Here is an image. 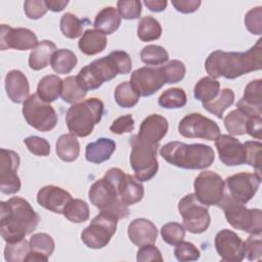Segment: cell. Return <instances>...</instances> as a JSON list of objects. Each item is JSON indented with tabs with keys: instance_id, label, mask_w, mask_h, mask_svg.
<instances>
[{
	"instance_id": "6da1fadb",
	"label": "cell",
	"mask_w": 262,
	"mask_h": 262,
	"mask_svg": "<svg viewBox=\"0 0 262 262\" xmlns=\"http://www.w3.org/2000/svg\"><path fill=\"white\" fill-rule=\"evenodd\" d=\"M205 69L209 77L217 79L224 77L233 80L250 72L262 69V39L245 52H227L215 50L205 61Z\"/></svg>"
},
{
	"instance_id": "7a4b0ae2",
	"label": "cell",
	"mask_w": 262,
	"mask_h": 262,
	"mask_svg": "<svg viewBox=\"0 0 262 262\" xmlns=\"http://www.w3.org/2000/svg\"><path fill=\"white\" fill-rule=\"evenodd\" d=\"M40 216L31 204L19 196L0 203V234L6 243H15L31 234L38 226Z\"/></svg>"
},
{
	"instance_id": "3957f363",
	"label": "cell",
	"mask_w": 262,
	"mask_h": 262,
	"mask_svg": "<svg viewBox=\"0 0 262 262\" xmlns=\"http://www.w3.org/2000/svg\"><path fill=\"white\" fill-rule=\"evenodd\" d=\"M160 155L167 163L188 170L207 169L215 160V152L211 146L202 143L187 144L180 141L164 144L160 149Z\"/></svg>"
},
{
	"instance_id": "277c9868",
	"label": "cell",
	"mask_w": 262,
	"mask_h": 262,
	"mask_svg": "<svg viewBox=\"0 0 262 262\" xmlns=\"http://www.w3.org/2000/svg\"><path fill=\"white\" fill-rule=\"evenodd\" d=\"M104 104L96 98L91 97L72 104L66 115L67 127L71 134L78 137L90 135L103 116Z\"/></svg>"
},
{
	"instance_id": "5b68a950",
	"label": "cell",
	"mask_w": 262,
	"mask_h": 262,
	"mask_svg": "<svg viewBox=\"0 0 262 262\" xmlns=\"http://www.w3.org/2000/svg\"><path fill=\"white\" fill-rule=\"evenodd\" d=\"M218 207L224 211L227 222L233 228L250 234H261L262 212L260 209H248L226 192Z\"/></svg>"
},
{
	"instance_id": "8992f818",
	"label": "cell",
	"mask_w": 262,
	"mask_h": 262,
	"mask_svg": "<svg viewBox=\"0 0 262 262\" xmlns=\"http://www.w3.org/2000/svg\"><path fill=\"white\" fill-rule=\"evenodd\" d=\"M129 143L132 147L130 154V166L135 177L140 181H149L159 169L157 152L159 145L149 144L141 140L137 134L131 135Z\"/></svg>"
},
{
	"instance_id": "52a82bcc",
	"label": "cell",
	"mask_w": 262,
	"mask_h": 262,
	"mask_svg": "<svg viewBox=\"0 0 262 262\" xmlns=\"http://www.w3.org/2000/svg\"><path fill=\"white\" fill-rule=\"evenodd\" d=\"M90 203L100 211L108 212L118 219L129 216V208L119 196L116 185L106 178L96 180L89 188Z\"/></svg>"
},
{
	"instance_id": "ba28073f",
	"label": "cell",
	"mask_w": 262,
	"mask_h": 262,
	"mask_svg": "<svg viewBox=\"0 0 262 262\" xmlns=\"http://www.w3.org/2000/svg\"><path fill=\"white\" fill-rule=\"evenodd\" d=\"M118 217L115 215L100 211L90 222V224L84 228L81 233V239L86 247L90 249H102L104 248L117 230Z\"/></svg>"
},
{
	"instance_id": "9c48e42d",
	"label": "cell",
	"mask_w": 262,
	"mask_h": 262,
	"mask_svg": "<svg viewBox=\"0 0 262 262\" xmlns=\"http://www.w3.org/2000/svg\"><path fill=\"white\" fill-rule=\"evenodd\" d=\"M21 112L28 125L40 132L51 131L58 121L53 106L42 100L36 93L30 95L23 103Z\"/></svg>"
},
{
	"instance_id": "30bf717a",
	"label": "cell",
	"mask_w": 262,
	"mask_h": 262,
	"mask_svg": "<svg viewBox=\"0 0 262 262\" xmlns=\"http://www.w3.org/2000/svg\"><path fill=\"white\" fill-rule=\"evenodd\" d=\"M178 211L182 217L185 230L199 234L205 232L211 223V216L206 205L202 204L194 195L188 193L178 203Z\"/></svg>"
},
{
	"instance_id": "8fae6325",
	"label": "cell",
	"mask_w": 262,
	"mask_h": 262,
	"mask_svg": "<svg viewBox=\"0 0 262 262\" xmlns=\"http://www.w3.org/2000/svg\"><path fill=\"white\" fill-rule=\"evenodd\" d=\"M118 74L115 63L107 55L82 68L77 75V80L81 87L88 92L98 89L104 82L115 79Z\"/></svg>"
},
{
	"instance_id": "7c38bea8",
	"label": "cell",
	"mask_w": 262,
	"mask_h": 262,
	"mask_svg": "<svg viewBox=\"0 0 262 262\" xmlns=\"http://www.w3.org/2000/svg\"><path fill=\"white\" fill-rule=\"evenodd\" d=\"M195 198L207 207L218 206L225 194V182L214 171L201 172L193 182Z\"/></svg>"
},
{
	"instance_id": "4fadbf2b",
	"label": "cell",
	"mask_w": 262,
	"mask_h": 262,
	"mask_svg": "<svg viewBox=\"0 0 262 262\" xmlns=\"http://www.w3.org/2000/svg\"><path fill=\"white\" fill-rule=\"evenodd\" d=\"M178 132L185 138L215 140L220 135V128L216 122L202 114L191 113L179 122Z\"/></svg>"
},
{
	"instance_id": "5bb4252c",
	"label": "cell",
	"mask_w": 262,
	"mask_h": 262,
	"mask_svg": "<svg viewBox=\"0 0 262 262\" xmlns=\"http://www.w3.org/2000/svg\"><path fill=\"white\" fill-rule=\"evenodd\" d=\"M103 177L116 185L120 199L126 205H134L142 200L144 187L135 176L125 173L120 168H111Z\"/></svg>"
},
{
	"instance_id": "9a60e30c",
	"label": "cell",
	"mask_w": 262,
	"mask_h": 262,
	"mask_svg": "<svg viewBox=\"0 0 262 262\" xmlns=\"http://www.w3.org/2000/svg\"><path fill=\"white\" fill-rule=\"evenodd\" d=\"M229 194L234 201L241 204H247L251 201L259 189L261 183V174L239 172L228 176L225 180Z\"/></svg>"
},
{
	"instance_id": "2e32d148",
	"label": "cell",
	"mask_w": 262,
	"mask_h": 262,
	"mask_svg": "<svg viewBox=\"0 0 262 262\" xmlns=\"http://www.w3.org/2000/svg\"><path fill=\"white\" fill-rule=\"evenodd\" d=\"M0 164V190L4 194H14L20 189V179L17 175L20 159L17 152L1 148Z\"/></svg>"
},
{
	"instance_id": "e0dca14e",
	"label": "cell",
	"mask_w": 262,
	"mask_h": 262,
	"mask_svg": "<svg viewBox=\"0 0 262 262\" xmlns=\"http://www.w3.org/2000/svg\"><path fill=\"white\" fill-rule=\"evenodd\" d=\"M129 82L140 96L146 97L159 91L166 84V79L161 68L142 67L131 74Z\"/></svg>"
},
{
	"instance_id": "ac0fdd59",
	"label": "cell",
	"mask_w": 262,
	"mask_h": 262,
	"mask_svg": "<svg viewBox=\"0 0 262 262\" xmlns=\"http://www.w3.org/2000/svg\"><path fill=\"white\" fill-rule=\"evenodd\" d=\"M38 39L35 33L27 28H11L7 25H1L0 31V49L29 50L38 45Z\"/></svg>"
},
{
	"instance_id": "d6986e66",
	"label": "cell",
	"mask_w": 262,
	"mask_h": 262,
	"mask_svg": "<svg viewBox=\"0 0 262 262\" xmlns=\"http://www.w3.org/2000/svg\"><path fill=\"white\" fill-rule=\"evenodd\" d=\"M214 245L222 261L241 262L245 258L244 241L232 230L222 229L218 231Z\"/></svg>"
},
{
	"instance_id": "ffe728a7",
	"label": "cell",
	"mask_w": 262,
	"mask_h": 262,
	"mask_svg": "<svg viewBox=\"0 0 262 262\" xmlns=\"http://www.w3.org/2000/svg\"><path fill=\"white\" fill-rule=\"evenodd\" d=\"M219 159L225 166H238L246 164V148L235 137L228 134H220L215 139Z\"/></svg>"
},
{
	"instance_id": "44dd1931",
	"label": "cell",
	"mask_w": 262,
	"mask_h": 262,
	"mask_svg": "<svg viewBox=\"0 0 262 262\" xmlns=\"http://www.w3.org/2000/svg\"><path fill=\"white\" fill-rule=\"evenodd\" d=\"M71 200V193L56 185L43 186L37 192V203L44 209L56 214H62Z\"/></svg>"
},
{
	"instance_id": "7402d4cb",
	"label": "cell",
	"mask_w": 262,
	"mask_h": 262,
	"mask_svg": "<svg viewBox=\"0 0 262 262\" xmlns=\"http://www.w3.org/2000/svg\"><path fill=\"white\" fill-rule=\"evenodd\" d=\"M168 128V121L165 117L151 114L141 122L137 136L149 144L159 145L160 141L166 136Z\"/></svg>"
},
{
	"instance_id": "603a6c76",
	"label": "cell",
	"mask_w": 262,
	"mask_h": 262,
	"mask_svg": "<svg viewBox=\"0 0 262 262\" xmlns=\"http://www.w3.org/2000/svg\"><path fill=\"white\" fill-rule=\"evenodd\" d=\"M262 80L251 81L245 88L243 97L236 103V108L249 117H261L262 115Z\"/></svg>"
},
{
	"instance_id": "cb8c5ba5",
	"label": "cell",
	"mask_w": 262,
	"mask_h": 262,
	"mask_svg": "<svg viewBox=\"0 0 262 262\" xmlns=\"http://www.w3.org/2000/svg\"><path fill=\"white\" fill-rule=\"evenodd\" d=\"M128 236L133 245L141 247L148 244H155L158 237L156 225L148 219L136 218L128 225Z\"/></svg>"
},
{
	"instance_id": "d4e9b609",
	"label": "cell",
	"mask_w": 262,
	"mask_h": 262,
	"mask_svg": "<svg viewBox=\"0 0 262 262\" xmlns=\"http://www.w3.org/2000/svg\"><path fill=\"white\" fill-rule=\"evenodd\" d=\"M5 90L14 103H24L30 96V85L26 75L19 70H11L5 76Z\"/></svg>"
},
{
	"instance_id": "484cf974",
	"label": "cell",
	"mask_w": 262,
	"mask_h": 262,
	"mask_svg": "<svg viewBox=\"0 0 262 262\" xmlns=\"http://www.w3.org/2000/svg\"><path fill=\"white\" fill-rule=\"evenodd\" d=\"M29 246L30 252L25 262H46L55 249L53 238L45 232L33 234L29 239Z\"/></svg>"
},
{
	"instance_id": "4316f807",
	"label": "cell",
	"mask_w": 262,
	"mask_h": 262,
	"mask_svg": "<svg viewBox=\"0 0 262 262\" xmlns=\"http://www.w3.org/2000/svg\"><path fill=\"white\" fill-rule=\"evenodd\" d=\"M116 150V142L111 138L101 137L90 142L85 148V158L92 164H101L112 157Z\"/></svg>"
},
{
	"instance_id": "83f0119b",
	"label": "cell",
	"mask_w": 262,
	"mask_h": 262,
	"mask_svg": "<svg viewBox=\"0 0 262 262\" xmlns=\"http://www.w3.org/2000/svg\"><path fill=\"white\" fill-rule=\"evenodd\" d=\"M106 45V35L96 29H87L78 42L80 51L85 55L98 54L105 49Z\"/></svg>"
},
{
	"instance_id": "f1b7e54d",
	"label": "cell",
	"mask_w": 262,
	"mask_h": 262,
	"mask_svg": "<svg viewBox=\"0 0 262 262\" xmlns=\"http://www.w3.org/2000/svg\"><path fill=\"white\" fill-rule=\"evenodd\" d=\"M56 51V45L50 40H43L31 51L29 55V67L34 71L45 69Z\"/></svg>"
},
{
	"instance_id": "f546056e",
	"label": "cell",
	"mask_w": 262,
	"mask_h": 262,
	"mask_svg": "<svg viewBox=\"0 0 262 262\" xmlns=\"http://www.w3.org/2000/svg\"><path fill=\"white\" fill-rule=\"evenodd\" d=\"M122 17L117 8L113 6L103 7L95 16L93 26L94 29L102 32L105 35L115 33L120 25Z\"/></svg>"
},
{
	"instance_id": "4dcf8cb0",
	"label": "cell",
	"mask_w": 262,
	"mask_h": 262,
	"mask_svg": "<svg viewBox=\"0 0 262 262\" xmlns=\"http://www.w3.org/2000/svg\"><path fill=\"white\" fill-rule=\"evenodd\" d=\"M62 91V80L57 75L44 76L38 83L36 94L45 102H53Z\"/></svg>"
},
{
	"instance_id": "1f68e13d",
	"label": "cell",
	"mask_w": 262,
	"mask_h": 262,
	"mask_svg": "<svg viewBox=\"0 0 262 262\" xmlns=\"http://www.w3.org/2000/svg\"><path fill=\"white\" fill-rule=\"evenodd\" d=\"M55 151L61 161L71 163L76 161L80 155V143L75 135L66 133L57 138Z\"/></svg>"
},
{
	"instance_id": "d6a6232c",
	"label": "cell",
	"mask_w": 262,
	"mask_h": 262,
	"mask_svg": "<svg viewBox=\"0 0 262 262\" xmlns=\"http://www.w3.org/2000/svg\"><path fill=\"white\" fill-rule=\"evenodd\" d=\"M77 62V56L72 50L61 48L56 49V51L53 53L50 60V66L56 74L66 75L70 74L75 69Z\"/></svg>"
},
{
	"instance_id": "836d02e7",
	"label": "cell",
	"mask_w": 262,
	"mask_h": 262,
	"mask_svg": "<svg viewBox=\"0 0 262 262\" xmlns=\"http://www.w3.org/2000/svg\"><path fill=\"white\" fill-rule=\"evenodd\" d=\"M234 102V92L230 88H223L218 95L209 102H204L203 106L206 111L216 116L218 119L223 118V113Z\"/></svg>"
},
{
	"instance_id": "e575fe53",
	"label": "cell",
	"mask_w": 262,
	"mask_h": 262,
	"mask_svg": "<svg viewBox=\"0 0 262 262\" xmlns=\"http://www.w3.org/2000/svg\"><path fill=\"white\" fill-rule=\"evenodd\" d=\"M220 91V83L211 77L201 78L194 85L193 96L196 100L209 102L213 100Z\"/></svg>"
},
{
	"instance_id": "d590c367",
	"label": "cell",
	"mask_w": 262,
	"mask_h": 262,
	"mask_svg": "<svg viewBox=\"0 0 262 262\" xmlns=\"http://www.w3.org/2000/svg\"><path fill=\"white\" fill-rule=\"evenodd\" d=\"M162 35V27L158 19L147 15L139 19L137 25V37L142 42L158 40Z\"/></svg>"
},
{
	"instance_id": "8d00e7d4",
	"label": "cell",
	"mask_w": 262,
	"mask_h": 262,
	"mask_svg": "<svg viewBox=\"0 0 262 262\" xmlns=\"http://www.w3.org/2000/svg\"><path fill=\"white\" fill-rule=\"evenodd\" d=\"M88 23L87 19H81L77 15L71 12L64 13L59 21V28L61 34L69 39H76L83 35V29Z\"/></svg>"
},
{
	"instance_id": "74e56055",
	"label": "cell",
	"mask_w": 262,
	"mask_h": 262,
	"mask_svg": "<svg viewBox=\"0 0 262 262\" xmlns=\"http://www.w3.org/2000/svg\"><path fill=\"white\" fill-rule=\"evenodd\" d=\"M87 91L81 87L77 80V76H69L62 80L61 99L68 103H77L83 100Z\"/></svg>"
},
{
	"instance_id": "f35d334b",
	"label": "cell",
	"mask_w": 262,
	"mask_h": 262,
	"mask_svg": "<svg viewBox=\"0 0 262 262\" xmlns=\"http://www.w3.org/2000/svg\"><path fill=\"white\" fill-rule=\"evenodd\" d=\"M62 215L73 223H83L89 219V206L80 199H72L66 206Z\"/></svg>"
},
{
	"instance_id": "ab89813d",
	"label": "cell",
	"mask_w": 262,
	"mask_h": 262,
	"mask_svg": "<svg viewBox=\"0 0 262 262\" xmlns=\"http://www.w3.org/2000/svg\"><path fill=\"white\" fill-rule=\"evenodd\" d=\"M114 96L117 104L124 108L135 106L140 98V95L133 89L128 81L122 82L116 87Z\"/></svg>"
},
{
	"instance_id": "60d3db41",
	"label": "cell",
	"mask_w": 262,
	"mask_h": 262,
	"mask_svg": "<svg viewBox=\"0 0 262 262\" xmlns=\"http://www.w3.org/2000/svg\"><path fill=\"white\" fill-rule=\"evenodd\" d=\"M249 119L248 115L235 108L224 118V126L230 135H244L247 134Z\"/></svg>"
},
{
	"instance_id": "b9f144b4",
	"label": "cell",
	"mask_w": 262,
	"mask_h": 262,
	"mask_svg": "<svg viewBox=\"0 0 262 262\" xmlns=\"http://www.w3.org/2000/svg\"><path fill=\"white\" fill-rule=\"evenodd\" d=\"M187 102V96L183 89L174 87L165 90L159 97L158 103L160 106L168 110L183 107Z\"/></svg>"
},
{
	"instance_id": "7bdbcfd3",
	"label": "cell",
	"mask_w": 262,
	"mask_h": 262,
	"mask_svg": "<svg viewBox=\"0 0 262 262\" xmlns=\"http://www.w3.org/2000/svg\"><path fill=\"white\" fill-rule=\"evenodd\" d=\"M140 59L147 66H160L169 59V54L164 47L150 44L142 48Z\"/></svg>"
},
{
	"instance_id": "ee69618b",
	"label": "cell",
	"mask_w": 262,
	"mask_h": 262,
	"mask_svg": "<svg viewBox=\"0 0 262 262\" xmlns=\"http://www.w3.org/2000/svg\"><path fill=\"white\" fill-rule=\"evenodd\" d=\"M30 252L29 242L26 238L15 243H6L4 258L7 262H24Z\"/></svg>"
},
{
	"instance_id": "f6af8a7d",
	"label": "cell",
	"mask_w": 262,
	"mask_h": 262,
	"mask_svg": "<svg viewBox=\"0 0 262 262\" xmlns=\"http://www.w3.org/2000/svg\"><path fill=\"white\" fill-rule=\"evenodd\" d=\"M161 235L165 243L176 246L185 237V228L178 222H168L161 228Z\"/></svg>"
},
{
	"instance_id": "bcb514c9",
	"label": "cell",
	"mask_w": 262,
	"mask_h": 262,
	"mask_svg": "<svg viewBox=\"0 0 262 262\" xmlns=\"http://www.w3.org/2000/svg\"><path fill=\"white\" fill-rule=\"evenodd\" d=\"M160 68L164 74L166 83L168 84H175L180 82L183 80L186 73L184 63L177 59H172Z\"/></svg>"
},
{
	"instance_id": "7dc6e473",
	"label": "cell",
	"mask_w": 262,
	"mask_h": 262,
	"mask_svg": "<svg viewBox=\"0 0 262 262\" xmlns=\"http://www.w3.org/2000/svg\"><path fill=\"white\" fill-rule=\"evenodd\" d=\"M246 148V164L256 169L261 174V148L262 143L258 140H248L244 142Z\"/></svg>"
},
{
	"instance_id": "c3c4849f",
	"label": "cell",
	"mask_w": 262,
	"mask_h": 262,
	"mask_svg": "<svg viewBox=\"0 0 262 262\" xmlns=\"http://www.w3.org/2000/svg\"><path fill=\"white\" fill-rule=\"evenodd\" d=\"M174 255L178 261L186 262V261L199 260L201 253L192 243L182 241L181 243L175 246Z\"/></svg>"
},
{
	"instance_id": "681fc988",
	"label": "cell",
	"mask_w": 262,
	"mask_h": 262,
	"mask_svg": "<svg viewBox=\"0 0 262 262\" xmlns=\"http://www.w3.org/2000/svg\"><path fill=\"white\" fill-rule=\"evenodd\" d=\"M117 9L124 19H137L141 14V2L138 0H120Z\"/></svg>"
},
{
	"instance_id": "f907efd6",
	"label": "cell",
	"mask_w": 262,
	"mask_h": 262,
	"mask_svg": "<svg viewBox=\"0 0 262 262\" xmlns=\"http://www.w3.org/2000/svg\"><path fill=\"white\" fill-rule=\"evenodd\" d=\"M245 257L250 260H260L262 256V238L261 234H251L244 242Z\"/></svg>"
},
{
	"instance_id": "816d5d0a",
	"label": "cell",
	"mask_w": 262,
	"mask_h": 262,
	"mask_svg": "<svg viewBox=\"0 0 262 262\" xmlns=\"http://www.w3.org/2000/svg\"><path fill=\"white\" fill-rule=\"evenodd\" d=\"M245 26L253 35L262 34V7L257 6L250 9L245 15Z\"/></svg>"
},
{
	"instance_id": "f5cc1de1",
	"label": "cell",
	"mask_w": 262,
	"mask_h": 262,
	"mask_svg": "<svg viewBox=\"0 0 262 262\" xmlns=\"http://www.w3.org/2000/svg\"><path fill=\"white\" fill-rule=\"evenodd\" d=\"M24 143L26 144L30 152L35 156L47 157L50 154V144L45 138L33 135L25 138Z\"/></svg>"
},
{
	"instance_id": "db71d44e",
	"label": "cell",
	"mask_w": 262,
	"mask_h": 262,
	"mask_svg": "<svg viewBox=\"0 0 262 262\" xmlns=\"http://www.w3.org/2000/svg\"><path fill=\"white\" fill-rule=\"evenodd\" d=\"M108 56L112 58L115 63L117 71L121 75H126L131 72L132 69V60L130 55L123 50H115L110 52Z\"/></svg>"
},
{
	"instance_id": "11a10c76",
	"label": "cell",
	"mask_w": 262,
	"mask_h": 262,
	"mask_svg": "<svg viewBox=\"0 0 262 262\" xmlns=\"http://www.w3.org/2000/svg\"><path fill=\"white\" fill-rule=\"evenodd\" d=\"M24 10L28 18L39 19L46 14L48 9L43 0H27L24 3Z\"/></svg>"
},
{
	"instance_id": "9f6ffc18",
	"label": "cell",
	"mask_w": 262,
	"mask_h": 262,
	"mask_svg": "<svg viewBox=\"0 0 262 262\" xmlns=\"http://www.w3.org/2000/svg\"><path fill=\"white\" fill-rule=\"evenodd\" d=\"M135 122L131 115H125L117 118L113 124L110 127V131L114 134H124V133H130L134 130Z\"/></svg>"
},
{
	"instance_id": "6f0895ef",
	"label": "cell",
	"mask_w": 262,
	"mask_h": 262,
	"mask_svg": "<svg viewBox=\"0 0 262 262\" xmlns=\"http://www.w3.org/2000/svg\"><path fill=\"white\" fill-rule=\"evenodd\" d=\"M136 260L138 262H146V261H163L162 254L160 250L154 245V244H148L139 247L137 251V256Z\"/></svg>"
},
{
	"instance_id": "680465c9",
	"label": "cell",
	"mask_w": 262,
	"mask_h": 262,
	"mask_svg": "<svg viewBox=\"0 0 262 262\" xmlns=\"http://www.w3.org/2000/svg\"><path fill=\"white\" fill-rule=\"evenodd\" d=\"M174 8L181 13H192L199 9L202 2L200 0H172Z\"/></svg>"
},
{
	"instance_id": "91938a15",
	"label": "cell",
	"mask_w": 262,
	"mask_h": 262,
	"mask_svg": "<svg viewBox=\"0 0 262 262\" xmlns=\"http://www.w3.org/2000/svg\"><path fill=\"white\" fill-rule=\"evenodd\" d=\"M247 134L256 139L262 137V119L261 117H250L247 126Z\"/></svg>"
},
{
	"instance_id": "94428289",
	"label": "cell",
	"mask_w": 262,
	"mask_h": 262,
	"mask_svg": "<svg viewBox=\"0 0 262 262\" xmlns=\"http://www.w3.org/2000/svg\"><path fill=\"white\" fill-rule=\"evenodd\" d=\"M143 4L152 12L164 11L168 2L166 0H144Z\"/></svg>"
},
{
	"instance_id": "6125c7cd",
	"label": "cell",
	"mask_w": 262,
	"mask_h": 262,
	"mask_svg": "<svg viewBox=\"0 0 262 262\" xmlns=\"http://www.w3.org/2000/svg\"><path fill=\"white\" fill-rule=\"evenodd\" d=\"M47 9L53 11V12H59L66 8V6L69 4L68 0H46L45 1Z\"/></svg>"
}]
</instances>
